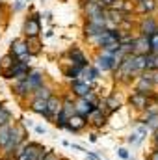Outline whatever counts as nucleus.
I'll return each instance as SVG.
<instances>
[{"instance_id": "nucleus-36", "label": "nucleus", "mask_w": 158, "mask_h": 160, "mask_svg": "<svg viewBox=\"0 0 158 160\" xmlns=\"http://www.w3.org/2000/svg\"><path fill=\"white\" fill-rule=\"evenodd\" d=\"M58 157H60V155H56L54 151H48V149H47L45 155L41 157V160H58Z\"/></svg>"}, {"instance_id": "nucleus-35", "label": "nucleus", "mask_w": 158, "mask_h": 160, "mask_svg": "<svg viewBox=\"0 0 158 160\" xmlns=\"http://www.w3.org/2000/svg\"><path fill=\"white\" fill-rule=\"evenodd\" d=\"M24 6H26V2H24V0H15V2H13V6H11V11H13V13H19V11H22V9H24Z\"/></svg>"}, {"instance_id": "nucleus-47", "label": "nucleus", "mask_w": 158, "mask_h": 160, "mask_svg": "<svg viewBox=\"0 0 158 160\" xmlns=\"http://www.w3.org/2000/svg\"><path fill=\"white\" fill-rule=\"evenodd\" d=\"M156 32H158V30H156Z\"/></svg>"}, {"instance_id": "nucleus-3", "label": "nucleus", "mask_w": 158, "mask_h": 160, "mask_svg": "<svg viewBox=\"0 0 158 160\" xmlns=\"http://www.w3.org/2000/svg\"><path fill=\"white\" fill-rule=\"evenodd\" d=\"M132 63H134V54L125 56V60L119 63L117 69L114 71V75H116V80H117V82H121V84H128V82H132V78H136Z\"/></svg>"}, {"instance_id": "nucleus-6", "label": "nucleus", "mask_w": 158, "mask_h": 160, "mask_svg": "<svg viewBox=\"0 0 158 160\" xmlns=\"http://www.w3.org/2000/svg\"><path fill=\"white\" fill-rule=\"evenodd\" d=\"M9 54L24 63H30V60H32V56L28 54V43L24 38H15L9 43Z\"/></svg>"}, {"instance_id": "nucleus-26", "label": "nucleus", "mask_w": 158, "mask_h": 160, "mask_svg": "<svg viewBox=\"0 0 158 160\" xmlns=\"http://www.w3.org/2000/svg\"><path fill=\"white\" fill-rule=\"evenodd\" d=\"M136 9L141 15H149L156 9V0H140V2H136Z\"/></svg>"}, {"instance_id": "nucleus-28", "label": "nucleus", "mask_w": 158, "mask_h": 160, "mask_svg": "<svg viewBox=\"0 0 158 160\" xmlns=\"http://www.w3.org/2000/svg\"><path fill=\"white\" fill-rule=\"evenodd\" d=\"M60 114H63L67 119L71 118V116H75L77 114V110H75V101L71 99V97H63V102H62V112Z\"/></svg>"}, {"instance_id": "nucleus-15", "label": "nucleus", "mask_w": 158, "mask_h": 160, "mask_svg": "<svg viewBox=\"0 0 158 160\" xmlns=\"http://www.w3.org/2000/svg\"><path fill=\"white\" fill-rule=\"evenodd\" d=\"M11 91H13V95L17 97V99H28V97H32V91H30V88H28V84H26V78L22 80H13V86H11Z\"/></svg>"}, {"instance_id": "nucleus-19", "label": "nucleus", "mask_w": 158, "mask_h": 160, "mask_svg": "<svg viewBox=\"0 0 158 160\" xmlns=\"http://www.w3.org/2000/svg\"><path fill=\"white\" fill-rule=\"evenodd\" d=\"M149 38L145 36H136L132 41V54H149Z\"/></svg>"}, {"instance_id": "nucleus-12", "label": "nucleus", "mask_w": 158, "mask_h": 160, "mask_svg": "<svg viewBox=\"0 0 158 160\" xmlns=\"http://www.w3.org/2000/svg\"><path fill=\"white\" fill-rule=\"evenodd\" d=\"M71 91H73V95L77 99H86L93 91V88L89 84H86V82H82V80L77 78V80H71Z\"/></svg>"}, {"instance_id": "nucleus-29", "label": "nucleus", "mask_w": 158, "mask_h": 160, "mask_svg": "<svg viewBox=\"0 0 158 160\" xmlns=\"http://www.w3.org/2000/svg\"><path fill=\"white\" fill-rule=\"evenodd\" d=\"M15 62H17V58H13L9 52H7V54H4V56H0V73H4V71L11 69Z\"/></svg>"}, {"instance_id": "nucleus-33", "label": "nucleus", "mask_w": 158, "mask_h": 160, "mask_svg": "<svg viewBox=\"0 0 158 160\" xmlns=\"http://www.w3.org/2000/svg\"><path fill=\"white\" fill-rule=\"evenodd\" d=\"M126 142H128L130 145H138V143H141V142H143V138H141L138 132H132V134L126 138Z\"/></svg>"}, {"instance_id": "nucleus-27", "label": "nucleus", "mask_w": 158, "mask_h": 160, "mask_svg": "<svg viewBox=\"0 0 158 160\" xmlns=\"http://www.w3.org/2000/svg\"><path fill=\"white\" fill-rule=\"evenodd\" d=\"M28 108H30L34 114H39V116L45 118V114H47V101H41V99H30Z\"/></svg>"}, {"instance_id": "nucleus-44", "label": "nucleus", "mask_w": 158, "mask_h": 160, "mask_svg": "<svg viewBox=\"0 0 158 160\" xmlns=\"http://www.w3.org/2000/svg\"><path fill=\"white\" fill-rule=\"evenodd\" d=\"M24 2H32V0H24Z\"/></svg>"}, {"instance_id": "nucleus-38", "label": "nucleus", "mask_w": 158, "mask_h": 160, "mask_svg": "<svg viewBox=\"0 0 158 160\" xmlns=\"http://www.w3.org/2000/svg\"><path fill=\"white\" fill-rule=\"evenodd\" d=\"M117 155L121 157V158H125V160H128V157H130V155H128V151H126L125 147H123V149H119V151H117Z\"/></svg>"}, {"instance_id": "nucleus-40", "label": "nucleus", "mask_w": 158, "mask_h": 160, "mask_svg": "<svg viewBox=\"0 0 158 160\" xmlns=\"http://www.w3.org/2000/svg\"><path fill=\"white\" fill-rule=\"evenodd\" d=\"M149 160H158V151H155V149H153V151L149 153Z\"/></svg>"}, {"instance_id": "nucleus-42", "label": "nucleus", "mask_w": 158, "mask_h": 160, "mask_svg": "<svg viewBox=\"0 0 158 160\" xmlns=\"http://www.w3.org/2000/svg\"><path fill=\"white\" fill-rule=\"evenodd\" d=\"M71 147H73V149H77V151H84V147H80V145H77V143H73ZM84 153H86V151H84Z\"/></svg>"}, {"instance_id": "nucleus-14", "label": "nucleus", "mask_w": 158, "mask_h": 160, "mask_svg": "<svg viewBox=\"0 0 158 160\" xmlns=\"http://www.w3.org/2000/svg\"><path fill=\"white\" fill-rule=\"evenodd\" d=\"M153 89H155V84L147 78L143 73H141L140 77H136V82H134V91L143 93V95H151V93H153Z\"/></svg>"}, {"instance_id": "nucleus-39", "label": "nucleus", "mask_w": 158, "mask_h": 160, "mask_svg": "<svg viewBox=\"0 0 158 160\" xmlns=\"http://www.w3.org/2000/svg\"><path fill=\"white\" fill-rule=\"evenodd\" d=\"M86 160H101V157L95 155V153H89V151H87V153H86Z\"/></svg>"}, {"instance_id": "nucleus-22", "label": "nucleus", "mask_w": 158, "mask_h": 160, "mask_svg": "<svg viewBox=\"0 0 158 160\" xmlns=\"http://www.w3.org/2000/svg\"><path fill=\"white\" fill-rule=\"evenodd\" d=\"M132 67H134V75L136 77H140L141 73H145L147 71V54H134Z\"/></svg>"}, {"instance_id": "nucleus-7", "label": "nucleus", "mask_w": 158, "mask_h": 160, "mask_svg": "<svg viewBox=\"0 0 158 160\" xmlns=\"http://www.w3.org/2000/svg\"><path fill=\"white\" fill-rule=\"evenodd\" d=\"M30 71H32V67H30V63H24V62H15L13 63V67L11 69H7V71H4V73H0L4 78L7 80H22L26 78L28 75H30Z\"/></svg>"}, {"instance_id": "nucleus-23", "label": "nucleus", "mask_w": 158, "mask_h": 160, "mask_svg": "<svg viewBox=\"0 0 158 160\" xmlns=\"http://www.w3.org/2000/svg\"><path fill=\"white\" fill-rule=\"evenodd\" d=\"M138 123H141L147 130H151V132H156L158 130V114H155V116H140L138 118Z\"/></svg>"}, {"instance_id": "nucleus-13", "label": "nucleus", "mask_w": 158, "mask_h": 160, "mask_svg": "<svg viewBox=\"0 0 158 160\" xmlns=\"http://www.w3.org/2000/svg\"><path fill=\"white\" fill-rule=\"evenodd\" d=\"M106 116L99 110V108H93L89 114H87V118H86V121H87V125L91 127V128H102L104 125H106Z\"/></svg>"}, {"instance_id": "nucleus-2", "label": "nucleus", "mask_w": 158, "mask_h": 160, "mask_svg": "<svg viewBox=\"0 0 158 160\" xmlns=\"http://www.w3.org/2000/svg\"><path fill=\"white\" fill-rule=\"evenodd\" d=\"M45 147L41 145L39 142H32V140H26L22 142L15 153H13V158L15 160H41V157L45 155Z\"/></svg>"}, {"instance_id": "nucleus-8", "label": "nucleus", "mask_w": 158, "mask_h": 160, "mask_svg": "<svg viewBox=\"0 0 158 160\" xmlns=\"http://www.w3.org/2000/svg\"><path fill=\"white\" fill-rule=\"evenodd\" d=\"M138 30H140V36H145V38H149V36L156 34V30H158V21L155 19V17L143 15V17L140 19V22H138Z\"/></svg>"}, {"instance_id": "nucleus-43", "label": "nucleus", "mask_w": 158, "mask_h": 160, "mask_svg": "<svg viewBox=\"0 0 158 160\" xmlns=\"http://www.w3.org/2000/svg\"><path fill=\"white\" fill-rule=\"evenodd\" d=\"M0 160H15L13 157H4V155H0Z\"/></svg>"}, {"instance_id": "nucleus-46", "label": "nucleus", "mask_w": 158, "mask_h": 160, "mask_svg": "<svg viewBox=\"0 0 158 160\" xmlns=\"http://www.w3.org/2000/svg\"><path fill=\"white\" fill-rule=\"evenodd\" d=\"M0 106H2V102H0Z\"/></svg>"}, {"instance_id": "nucleus-30", "label": "nucleus", "mask_w": 158, "mask_h": 160, "mask_svg": "<svg viewBox=\"0 0 158 160\" xmlns=\"http://www.w3.org/2000/svg\"><path fill=\"white\" fill-rule=\"evenodd\" d=\"M26 43H28V54L34 58V56H37L41 52V39L39 38H34V39H26Z\"/></svg>"}, {"instance_id": "nucleus-25", "label": "nucleus", "mask_w": 158, "mask_h": 160, "mask_svg": "<svg viewBox=\"0 0 158 160\" xmlns=\"http://www.w3.org/2000/svg\"><path fill=\"white\" fill-rule=\"evenodd\" d=\"M54 95V89H52V86H48L47 82L39 86L34 93H32V99H41V101H47V99H50Z\"/></svg>"}, {"instance_id": "nucleus-16", "label": "nucleus", "mask_w": 158, "mask_h": 160, "mask_svg": "<svg viewBox=\"0 0 158 160\" xmlns=\"http://www.w3.org/2000/svg\"><path fill=\"white\" fill-rule=\"evenodd\" d=\"M47 80H45V75H43V71L39 69H32L30 71V75L26 77V84H28V88H30V91L34 93L39 86H43Z\"/></svg>"}, {"instance_id": "nucleus-5", "label": "nucleus", "mask_w": 158, "mask_h": 160, "mask_svg": "<svg viewBox=\"0 0 158 160\" xmlns=\"http://www.w3.org/2000/svg\"><path fill=\"white\" fill-rule=\"evenodd\" d=\"M41 36V13L28 15L22 22V38L24 39H34Z\"/></svg>"}, {"instance_id": "nucleus-41", "label": "nucleus", "mask_w": 158, "mask_h": 160, "mask_svg": "<svg viewBox=\"0 0 158 160\" xmlns=\"http://www.w3.org/2000/svg\"><path fill=\"white\" fill-rule=\"evenodd\" d=\"M153 143H155V145H158V130L155 132V136H153Z\"/></svg>"}, {"instance_id": "nucleus-32", "label": "nucleus", "mask_w": 158, "mask_h": 160, "mask_svg": "<svg viewBox=\"0 0 158 160\" xmlns=\"http://www.w3.org/2000/svg\"><path fill=\"white\" fill-rule=\"evenodd\" d=\"M149 48H151V54H158V32L149 36Z\"/></svg>"}, {"instance_id": "nucleus-34", "label": "nucleus", "mask_w": 158, "mask_h": 160, "mask_svg": "<svg viewBox=\"0 0 158 160\" xmlns=\"http://www.w3.org/2000/svg\"><path fill=\"white\" fill-rule=\"evenodd\" d=\"M7 11H9V9H7V6L0 0V24H4V22H6V19H7Z\"/></svg>"}, {"instance_id": "nucleus-21", "label": "nucleus", "mask_w": 158, "mask_h": 160, "mask_svg": "<svg viewBox=\"0 0 158 160\" xmlns=\"http://www.w3.org/2000/svg\"><path fill=\"white\" fill-rule=\"evenodd\" d=\"M104 30H106V28H102V26H99V24H93V22H84V26H82V32H84V38H86V39L97 38V36H101Z\"/></svg>"}, {"instance_id": "nucleus-20", "label": "nucleus", "mask_w": 158, "mask_h": 160, "mask_svg": "<svg viewBox=\"0 0 158 160\" xmlns=\"http://www.w3.org/2000/svg\"><path fill=\"white\" fill-rule=\"evenodd\" d=\"M86 127H87L86 118H82V116H78V114L71 116L69 121H67V130H69V132H80V130H84Z\"/></svg>"}, {"instance_id": "nucleus-11", "label": "nucleus", "mask_w": 158, "mask_h": 160, "mask_svg": "<svg viewBox=\"0 0 158 160\" xmlns=\"http://www.w3.org/2000/svg\"><path fill=\"white\" fill-rule=\"evenodd\" d=\"M128 104H130V108H134L136 112H143V110L147 108V104H149V95H143V93L134 91V93L128 97Z\"/></svg>"}, {"instance_id": "nucleus-9", "label": "nucleus", "mask_w": 158, "mask_h": 160, "mask_svg": "<svg viewBox=\"0 0 158 160\" xmlns=\"http://www.w3.org/2000/svg\"><path fill=\"white\" fill-rule=\"evenodd\" d=\"M62 102H63V97H60L56 93L50 99H47V114H45V119L54 121V118L62 112Z\"/></svg>"}, {"instance_id": "nucleus-10", "label": "nucleus", "mask_w": 158, "mask_h": 160, "mask_svg": "<svg viewBox=\"0 0 158 160\" xmlns=\"http://www.w3.org/2000/svg\"><path fill=\"white\" fill-rule=\"evenodd\" d=\"M91 65H93L99 73H114V69H116V65H114V58L104 56V54H99V52H97L95 62H93Z\"/></svg>"}, {"instance_id": "nucleus-18", "label": "nucleus", "mask_w": 158, "mask_h": 160, "mask_svg": "<svg viewBox=\"0 0 158 160\" xmlns=\"http://www.w3.org/2000/svg\"><path fill=\"white\" fill-rule=\"evenodd\" d=\"M101 77V73L89 63V65H86V67H82V71H80V77L78 80H82V82H86V84H89L91 88H93V82Z\"/></svg>"}, {"instance_id": "nucleus-45", "label": "nucleus", "mask_w": 158, "mask_h": 160, "mask_svg": "<svg viewBox=\"0 0 158 160\" xmlns=\"http://www.w3.org/2000/svg\"><path fill=\"white\" fill-rule=\"evenodd\" d=\"M134 2H140V0H134Z\"/></svg>"}, {"instance_id": "nucleus-4", "label": "nucleus", "mask_w": 158, "mask_h": 160, "mask_svg": "<svg viewBox=\"0 0 158 160\" xmlns=\"http://www.w3.org/2000/svg\"><path fill=\"white\" fill-rule=\"evenodd\" d=\"M84 17H86V22H93V24H99L104 28L106 24V17H104V8L97 2H91V4H84Z\"/></svg>"}, {"instance_id": "nucleus-24", "label": "nucleus", "mask_w": 158, "mask_h": 160, "mask_svg": "<svg viewBox=\"0 0 158 160\" xmlns=\"http://www.w3.org/2000/svg\"><path fill=\"white\" fill-rule=\"evenodd\" d=\"M95 106L87 101V99H77L75 101V110H77V114L82 116V118H87V114L93 110Z\"/></svg>"}, {"instance_id": "nucleus-17", "label": "nucleus", "mask_w": 158, "mask_h": 160, "mask_svg": "<svg viewBox=\"0 0 158 160\" xmlns=\"http://www.w3.org/2000/svg\"><path fill=\"white\" fill-rule=\"evenodd\" d=\"M67 56L71 58L73 65H78V67H86V65H89V63H91V62L87 60V56H86V54L80 50L78 47H73V48H69Z\"/></svg>"}, {"instance_id": "nucleus-37", "label": "nucleus", "mask_w": 158, "mask_h": 160, "mask_svg": "<svg viewBox=\"0 0 158 160\" xmlns=\"http://www.w3.org/2000/svg\"><path fill=\"white\" fill-rule=\"evenodd\" d=\"M34 130L37 134H47V127H43V125H34Z\"/></svg>"}, {"instance_id": "nucleus-1", "label": "nucleus", "mask_w": 158, "mask_h": 160, "mask_svg": "<svg viewBox=\"0 0 158 160\" xmlns=\"http://www.w3.org/2000/svg\"><path fill=\"white\" fill-rule=\"evenodd\" d=\"M26 140H28V130H26V125H24V123H21V121L11 123V130H9L7 143L2 147L0 155H4V157H13L15 149H17L22 142H26Z\"/></svg>"}, {"instance_id": "nucleus-31", "label": "nucleus", "mask_w": 158, "mask_h": 160, "mask_svg": "<svg viewBox=\"0 0 158 160\" xmlns=\"http://www.w3.org/2000/svg\"><path fill=\"white\" fill-rule=\"evenodd\" d=\"M13 121V112L7 108V106H0V127H4V125H9Z\"/></svg>"}]
</instances>
